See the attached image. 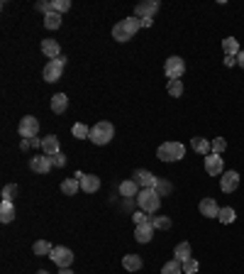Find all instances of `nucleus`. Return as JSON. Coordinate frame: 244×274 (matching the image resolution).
<instances>
[{"instance_id":"f3484780","label":"nucleus","mask_w":244,"mask_h":274,"mask_svg":"<svg viewBox=\"0 0 244 274\" xmlns=\"http://www.w3.org/2000/svg\"><path fill=\"white\" fill-rule=\"evenodd\" d=\"M42 149H44V154H49V157H54L61 152V145H59V137L57 135H49V137H44L42 140Z\"/></svg>"},{"instance_id":"6e6552de","label":"nucleus","mask_w":244,"mask_h":274,"mask_svg":"<svg viewBox=\"0 0 244 274\" xmlns=\"http://www.w3.org/2000/svg\"><path fill=\"white\" fill-rule=\"evenodd\" d=\"M49 257L54 259V264H57V267H61V269H66V267H71V264H74V252H71L69 247H64V245L54 247Z\"/></svg>"},{"instance_id":"aec40b11","label":"nucleus","mask_w":244,"mask_h":274,"mask_svg":"<svg viewBox=\"0 0 244 274\" xmlns=\"http://www.w3.org/2000/svg\"><path fill=\"white\" fill-rule=\"evenodd\" d=\"M66 108H69L66 93H54V96H52V110H54L57 115H61V113H66Z\"/></svg>"},{"instance_id":"a878e982","label":"nucleus","mask_w":244,"mask_h":274,"mask_svg":"<svg viewBox=\"0 0 244 274\" xmlns=\"http://www.w3.org/2000/svg\"><path fill=\"white\" fill-rule=\"evenodd\" d=\"M190 147H193L198 154H205V157L210 154V142H207L205 137H193V140H190Z\"/></svg>"},{"instance_id":"f257e3e1","label":"nucleus","mask_w":244,"mask_h":274,"mask_svg":"<svg viewBox=\"0 0 244 274\" xmlns=\"http://www.w3.org/2000/svg\"><path fill=\"white\" fill-rule=\"evenodd\" d=\"M139 30H142V22L134 18V15H132V18H125L113 27V39H117V42H130Z\"/></svg>"},{"instance_id":"58836bf2","label":"nucleus","mask_w":244,"mask_h":274,"mask_svg":"<svg viewBox=\"0 0 244 274\" xmlns=\"http://www.w3.org/2000/svg\"><path fill=\"white\" fill-rule=\"evenodd\" d=\"M183 272H186V274H195V272H198V262H195L193 257L183 262Z\"/></svg>"},{"instance_id":"bb28decb","label":"nucleus","mask_w":244,"mask_h":274,"mask_svg":"<svg viewBox=\"0 0 244 274\" xmlns=\"http://www.w3.org/2000/svg\"><path fill=\"white\" fill-rule=\"evenodd\" d=\"M181 272H183V262H178L176 257L161 267V274H181Z\"/></svg>"},{"instance_id":"c85d7f7f","label":"nucleus","mask_w":244,"mask_h":274,"mask_svg":"<svg viewBox=\"0 0 244 274\" xmlns=\"http://www.w3.org/2000/svg\"><path fill=\"white\" fill-rule=\"evenodd\" d=\"M44 27H47V30H57V27H61V15H57V13L44 15Z\"/></svg>"},{"instance_id":"ea45409f","label":"nucleus","mask_w":244,"mask_h":274,"mask_svg":"<svg viewBox=\"0 0 244 274\" xmlns=\"http://www.w3.org/2000/svg\"><path fill=\"white\" fill-rule=\"evenodd\" d=\"M149 213H144V211H137V213H132V220H134V225H142V223H149L147 218Z\"/></svg>"},{"instance_id":"20e7f679","label":"nucleus","mask_w":244,"mask_h":274,"mask_svg":"<svg viewBox=\"0 0 244 274\" xmlns=\"http://www.w3.org/2000/svg\"><path fill=\"white\" fill-rule=\"evenodd\" d=\"M156 157L161 162H178V159L186 157V147L181 145V142H164V145H159V149H156Z\"/></svg>"},{"instance_id":"6ab92c4d","label":"nucleus","mask_w":244,"mask_h":274,"mask_svg":"<svg viewBox=\"0 0 244 274\" xmlns=\"http://www.w3.org/2000/svg\"><path fill=\"white\" fill-rule=\"evenodd\" d=\"M137 194H139V184L134 181V179H127V181L120 184V196H125V199H137Z\"/></svg>"},{"instance_id":"7ed1b4c3","label":"nucleus","mask_w":244,"mask_h":274,"mask_svg":"<svg viewBox=\"0 0 244 274\" xmlns=\"http://www.w3.org/2000/svg\"><path fill=\"white\" fill-rule=\"evenodd\" d=\"M115 137V128L113 123H108V120H100V123H95L93 128H91V137L88 140H93V145H108L110 140Z\"/></svg>"},{"instance_id":"f03ea898","label":"nucleus","mask_w":244,"mask_h":274,"mask_svg":"<svg viewBox=\"0 0 244 274\" xmlns=\"http://www.w3.org/2000/svg\"><path fill=\"white\" fill-rule=\"evenodd\" d=\"M137 206H139V211H144V213H156L159 211V206H161V196L154 191V189H142L139 194H137Z\"/></svg>"},{"instance_id":"ddd939ff","label":"nucleus","mask_w":244,"mask_h":274,"mask_svg":"<svg viewBox=\"0 0 244 274\" xmlns=\"http://www.w3.org/2000/svg\"><path fill=\"white\" fill-rule=\"evenodd\" d=\"M151 238H154V225L149 223H142V225H134V240L137 242H151Z\"/></svg>"},{"instance_id":"c9c22d12","label":"nucleus","mask_w":244,"mask_h":274,"mask_svg":"<svg viewBox=\"0 0 244 274\" xmlns=\"http://www.w3.org/2000/svg\"><path fill=\"white\" fill-rule=\"evenodd\" d=\"M15 194H18V186H15V184H8V186L3 189V201H13Z\"/></svg>"},{"instance_id":"b1692460","label":"nucleus","mask_w":244,"mask_h":274,"mask_svg":"<svg viewBox=\"0 0 244 274\" xmlns=\"http://www.w3.org/2000/svg\"><path fill=\"white\" fill-rule=\"evenodd\" d=\"M61 191H64L66 196H76V194L81 191V181H78V179H64V181H61Z\"/></svg>"},{"instance_id":"a211bd4d","label":"nucleus","mask_w":244,"mask_h":274,"mask_svg":"<svg viewBox=\"0 0 244 274\" xmlns=\"http://www.w3.org/2000/svg\"><path fill=\"white\" fill-rule=\"evenodd\" d=\"M81 189H83L86 194H95V191L100 189V179L93 176V174H83V176H81Z\"/></svg>"},{"instance_id":"c756f323","label":"nucleus","mask_w":244,"mask_h":274,"mask_svg":"<svg viewBox=\"0 0 244 274\" xmlns=\"http://www.w3.org/2000/svg\"><path fill=\"white\" fill-rule=\"evenodd\" d=\"M74 137L76 140H88V137H91V128L83 125V123H76L74 125Z\"/></svg>"},{"instance_id":"39448f33","label":"nucleus","mask_w":244,"mask_h":274,"mask_svg":"<svg viewBox=\"0 0 244 274\" xmlns=\"http://www.w3.org/2000/svg\"><path fill=\"white\" fill-rule=\"evenodd\" d=\"M64 66H66V56L64 54L59 56V59H52V61L44 66V71H42L44 81H49V83L59 81V78H61V71H64Z\"/></svg>"},{"instance_id":"f8f14e48","label":"nucleus","mask_w":244,"mask_h":274,"mask_svg":"<svg viewBox=\"0 0 244 274\" xmlns=\"http://www.w3.org/2000/svg\"><path fill=\"white\" fill-rule=\"evenodd\" d=\"M132 179L139 184L142 189H154V186H156V181H159V179H156L151 171H147V169H137V171L132 174Z\"/></svg>"},{"instance_id":"0eeeda50","label":"nucleus","mask_w":244,"mask_h":274,"mask_svg":"<svg viewBox=\"0 0 244 274\" xmlns=\"http://www.w3.org/2000/svg\"><path fill=\"white\" fill-rule=\"evenodd\" d=\"M18 132H20V137H22V140L37 137V132H39V120L35 118V115H25V118L20 120Z\"/></svg>"},{"instance_id":"a18cd8bd","label":"nucleus","mask_w":244,"mask_h":274,"mask_svg":"<svg viewBox=\"0 0 244 274\" xmlns=\"http://www.w3.org/2000/svg\"><path fill=\"white\" fill-rule=\"evenodd\" d=\"M59 274H74V272H71V269L66 267V269H59Z\"/></svg>"},{"instance_id":"2eb2a0df","label":"nucleus","mask_w":244,"mask_h":274,"mask_svg":"<svg viewBox=\"0 0 244 274\" xmlns=\"http://www.w3.org/2000/svg\"><path fill=\"white\" fill-rule=\"evenodd\" d=\"M198 211H200V216H205V218H217V216H220V206L215 203V199H203V201L198 203Z\"/></svg>"},{"instance_id":"393cba45","label":"nucleus","mask_w":244,"mask_h":274,"mask_svg":"<svg viewBox=\"0 0 244 274\" xmlns=\"http://www.w3.org/2000/svg\"><path fill=\"white\" fill-rule=\"evenodd\" d=\"M173 257H176L178 262L190 259V242H178V245H176V250H173Z\"/></svg>"},{"instance_id":"473e14b6","label":"nucleus","mask_w":244,"mask_h":274,"mask_svg":"<svg viewBox=\"0 0 244 274\" xmlns=\"http://www.w3.org/2000/svg\"><path fill=\"white\" fill-rule=\"evenodd\" d=\"M69 8H71V3H69V0H52V13H57V15L66 13Z\"/></svg>"},{"instance_id":"423d86ee","label":"nucleus","mask_w":244,"mask_h":274,"mask_svg":"<svg viewBox=\"0 0 244 274\" xmlns=\"http://www.w3.org/2000/svg\"><path fill=\"white\" fill-rule=\"evenodd\" d=\"M164 73H166V78H169V81L181 78V76L186 73V61H183L181 56H169V59H166V64H164Z\"/></svg>"},{"instance_id":"f704fd0d","label":"nucleus","mask_w":244,"mask_h":274,"mask_svg":"<svg viewBox=\"0 0 244 274\" xmlns=\"http://www.w3.org/2000/svg\"><path fill=\"white\" fill-rule=\"evenodd\" d=\"M220 223H232V220L237 218V213H234V208H220Z\"/></svg>"},{"instance_id":"e433bc0d","label":"nucleus","mask_w":244,"mask_h":274,"mask_svg":"<svg viewBox=\"0 0 244 274\" xmlns=\"http://www.w3.org/2000/svg\"><path fill=\"white\" fill-rule=\"evenodd\" d=\"M225 147H227L225 137H215V140H212V154H222Z\"/></svg>"},{"instance_id":"412c9836","label":"nucleus","mask_w":244,"mask_h":274,"mask_svg":"<svg viewBox=\"0 0 244 274\" xmlns=\"http://www.w3.org/2000/svg\"><path fill=\"white\" fill-rule=\"evenodd\" d=\"M0 220L3 223H13L15 220V203L13 201H0Z\"/></svg>"},{"instance_id":"4468645a","label":"nucleus","mask_w":244,"mask_h":274,"mask_svg":"<svg viewBox=\"0 0 244 274\" xmlns=\"http://www.w3.org/2000/svg\"><path fill=\"white\" fill-rule=\"evenodd\" d=\"M222 169H225V164H222V157H220V154H207L205 157V171L210 174V176L222 174Z\"/></svg>"},{"instance_id":"4be33fe9","label":"nucleus","mask_w":244,"mask_h":274,"mask_svg":"<svg viewBox=\"0 0 244 274\" xmlns=\"http://www.w3.org/2000/svg\"><path fill=\"white\" fill-rule=\"evenodd\" d=\"M122 267L127 269V272H137V269H142V257L139 255H125L122 257Z\"/></svg>"},{"instance_id":"7c9ffc66","label":"nucleus","mask_w":244,"mask_h":274,"mask_svg":"<svg viewBox=\"0 0 244 274\" xmlns=\"http://www.w3.org/2000/svg\"><path fill=\"white\" fill-rule=\"evenodd\" d=\"M151 225H154V230H169L171 218H166V216H156V218H151Z\"/></svg>"},{"instance_id":"79ce46f5","label":"nucleus","mask_w":244,"mask_h":274,"mask_svg":"<svg viewBox=\"0 0 244 274\" xmlns=\"http://www.w3.org/2000/svg\"><path fill=\"white\" fill-rule=\"evenodd\" d=\"M52 162H54V166H64V164H66V154H64V152H59V154L52 157Z\"/></svg>"},{"instance_id":"2f4dec72","label":"nucleus","mask_w":244,"mask_h":274,"mask_svg":"<svg viewBox=\"0 0 244 274\" xmlns=\"http://www.w3.org/2000/svg\"><path fill=\"white\" fill-rule=\"evenodd\" d=\"M166 91L173 96V98H178V96H183V83H181V78H176V81H169V86H166Z\"/></svg>"},{"instance_id":"5701e85b","label":"nucleus","mask_w":244,"mask_h":274,"mask_svg":"<svg viewBox=\"0 0 244 274\" xmlns=\"http://www.w3.org/2000/svg\"><path fill=\"white\" fill-rule=\"evenodd\" d=\"M222 49H225V56H237L242 49H239V42L234 37H225L222 39Z\"/></svg>"},{"instance_id":"72a5a7b5","label":"nucleus","mask_w":244,"mask_h":274,"mask_svg":"<svg viewBox=\"0 0 244 274\" xmlns=\"http://www.w3.org/2000/svg\"><path fill=\"white\" fill-rule=\"evenodd\" d=\"M154 191H156L159 196H166V194H171V181H166V179H159V181H156V186H154Z\"/></svg>"},{"instance_id":"49530a36","label":"nucleus","mask_w":244,"mask_h":274,"mask_svg":"<svg viewBox=\"0 0 244 274\" xmlns=\"http://www.w3.org/2000/svg\"><path fill=\"white\" fill-rule=\"evenodd\" d=\"M37 274H49V272H44V269H39V272Z\"/></svg>"},{"instance_id":"37998d69","label":"nucleus","mask_w":244,"mask_h":274,"mask_svg":"<svg viewBox=\"0 0 244 274\" xmlns=\"http://www.w3.org/2000/svg\"><path fill=\"white\" fill-rule=\"evenodd\" d=\"M237 64V56H225V66H234Z\"/></svg>"},{"instance_id":"c03bdc74","label":"nucleus","mask_w":244,"mask_h":274,"mask_svg":"<svg viewBox=\"0 0 244 274\" xmlns=\"http://www.w3.org/2000/svg\"><path fill=\"white\" fill-rule=\"evenodd\" d=\"M237 64L244 69V52H239V54H237Z\"/></svg>"},{"instance_id":"a19ab883","label":"nucleus","mask_w":244,"mask_h":274,"mask_svg":"<svg viewBox=\"0 0 244 274\" xmlns=\"http://www.w3.org/2000/svg\"><path fill=\"white\" fill-rule=\"evenodd\" d=\"M35 8H37L39 13H44V15H49V13H52V3H47V0H42V3H37Z\"/></svg>"},{"instance_id":"cd10ccee","label":"nucleus","mask_w":244,"mask_h":274,"mask_svg":"<svg viewBox=\"0 0 244 274\" xmlns=\"http://www.w3.org/2000/svg\"><path fill=\"white\" fill-rule=\"evenodd\" d=\"M32 250H35V255H37V257H47V255H52V250H54V247H52L47 240H37Z\"/></svg>"},{"instance_id":"9b49d317","label":"nucleus","mask_w":244,"mask_h":274,"mask_svg":"<svg viewBox=\"0 0 244 274\" xmlns=\"http://www.w3.org/2000/svg\"><path fill=\"white\" fill-rule=\"evenodd\" d=\"M239 186V174L237 171H222V176H220V189L225 191V194H232L234 189Z\"/></svg>"},{"instance_id":"4c0bfd02","label":"nucleus","mask_w":244,"mask_h":274,"mask_svg":"<svg viewBox=\"0 0 244 274\" xmlns=\"http://www.w3.org/2000/svg\"><path fill=\"white\" fill-rule=\"evenodd\" d=\"M30 147H42V140H37V137H30V140H22V145H20V149H22V152H27Z\"/></svg>"},{"instance_id":"1a4fd4ad","label":"nucleus","mask_w":244,"mask_h":274,"mask_svg":"<svg viewBox=\"0 0 244 274\" xmlns=\"http://www.w3.org/2000/svg\"><path fill=\"white\" fill-rule=\"evenodd\" d=\"M159 0H144V3H139L137 8H134V18L137 20H151L156 13H159Z\"/></svg>"},{"instance_id":"dca6fc26","label":"nucleus","mask_w":244,"mask_h":274,"mask_svg":"<svg viewBox=\"0 0 244 274\" xmlns=\"http://www.w3.org/2000/svg\"><path fill=\"white\" fill-rule=\"evenodd\" d=\"M42 52L49 56V61H52V59L61 56V47H59L57 39H42Z\"/></svg>"},{"instance_id":"9d476101","label":"nucleus","mask_w":244,"mask_h":274,"mask_svg":"<svg viewBox=\"0 0 244 274\" xmlns=\"http://www.w3.org/2000/svg\"><path fill=\"white\" fill-rule=\"evenodd\" d=\"M52 166H54V162H52L49 154H42V157H32V159H30V169L37 171V174H49Z\"/></svg>"}]
</instances>
